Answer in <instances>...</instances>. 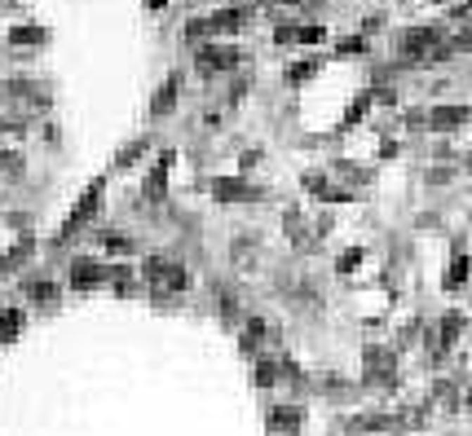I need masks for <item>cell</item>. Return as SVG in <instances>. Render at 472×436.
I'll return each instance as SVG.
<instances>
[{"label":"cell","mask_w":472,"mask_h":436,"mask_svg":"<svg viewBox=\"0 0 472 436\" xmlns=\"http://www.w3.org/2000/svg\"><path fill=\"white\" fill-rule=\"evenodd\" d=\"M442 44H446V40H442V31H437V27H411V31H402V40H397L402 58H415V62L433 58Z\"/></svg>","instance_id":"6da1fadb"},{"label":"cell","mask_w":472,"mask_h":436,"mask_svg":"<svg viewBox=\"0 0 472 436\" xmlns=\"http://www.w3.org/2000/svg\"><path fill=\"white\" fill-rule=\"evenodd\" d=\"M194 62H199L203 75H225L234 71V66H243L248 58H243V49H225V44H199V53H194Z\"/></svg>","instance_id":"7a4b0ae2"},{"label":"cell","mask_w":472,"mask_h":436,"mask_svg":"<svg viewBox=\"0 0 472 436\" xmlns=\"http://www.w3.org/2000/svg\"><path fill=\"white\" fill-rule=\"evenodd\" d=\"M102 190H106L102 181H93V186H89L84 194H79V203H75V212H71V221H67V225L58 229V243H62V238H71V233H75V229H79V225H84L89 216H93V207L102 203Z\"/></svg>","instance_id":"3957f363"},{"label":"cell","mask_w":472,"mask_h":436,"mask_svg":"<svg viewBox=\"0 0 472 436\" xmlns=\"http://www.w3.org/2000/svg\"><path fill=\"white\" fill-rule=\"evenodd\" d=\"M212 198L217 203H256L260 190L248 186V181H234V177H217L212 181Z\"/></svg>","instance_id":"277c9868"},{"label":"cell","mask_w":472,"mask_h":436,"mask_svg":"<svg viewBox=\"0 0 472 436\" xmlns=\"http://www.w3.org/2000/svg\"><path fill=\"white\" fill-rule=\"evenodd\" d=\"M208 23H212V36H230V31H243L252 23V9L248 5H230V9H217Z\"/></svg>","instance_id":"5b68a950"},{"label":"cell","mask_w":472,"mask_h":436,"mask_svg":"<svg viewBox=\"0 0 472 436\" xmlns=\"http://www.w3.org/2000/svg\"><path fill=\"white\" fill-rule=\"evenodd\" d=\"M468 120H472V106H433L428 128L433 132H450V128H464Z\"/></svg>","instance_id":"8992f818"},{"label":"cell","mask_w":472,"mask_h":436,"mask_svg":"<svg viewBox=\"0 0 472 436\" xmlns=\"http://www.w3.org/2000/svg\"><path fill=\"white\" fill-rule=\"evenodd\" d=\"M300 428V406H274L269 410V432L274 436H291Z\"/></svg>","instance_id":"52a82bcc"},{"label":"cell","mask_w":472,"mask_h":436,"mask_svg":"<svg viewBox=\"0 0 472 436\" xmlns=\"http://www.w3.org/2000/svg\"><path fill=\"white\" fill-rule=\"evenodd\" d=\"M102 278H106V269H102L97 260H75V264H71V287H79V291L97 287Z\"/></svg>","instance_id":"ba28073f"},{"label":"cell","mask_w":472,"mask_h":436,"mask_svg":"<svg viewBox=\"0 0 472 436\" xmlns=\"http://www.w3.org/2000/svg\"><path fill=\"white\" fill-rule=\"evenodd\" d=\"M265 335H269V326L260 317H248V326H243V357H260V340Z\"/></svg>","instance_id":"9c48e42d"},{"label":"cell","mask_w":472,"mask_h":436,"mask_svg":"<svg viewBox=\"0 0 472 436\" xmlns=\"http://www.w3.org/2000/svg\"><path fill=\"white\" fill-rule=\"evenodd\" d=\"M177 93H181V79L172 75V79L164 84V89L155 93V106H151V115H155V120H164V115H168V110L177 106Z\"/></svg>","instance_id":"30bf717a"},{"label":"cell","mask_w":472,"mask_h":436,"mask_svg":"<svg viewBox=\"0 0 472 436\" xmlns=\"http://www.w3.org/2000/svg\"><path fill=\"white\" fill-rule=\"evenodd\" d=\"M468 274H472V260L459 256V260L446 269V291H464V287H468Z\"/></svg>","instance_id":"8fae6325"},{"label":"cell","mask_w":472,"mask_h":436,"mask_svg":"<svg viewBox=\"0 0 472 436\" xmlns=\"http://www.w3.org/2000/svg\"><path fill=\"white\" fill-rule=\"evenodd\" d=\"M464 326H468V322H464V313H459V309H450V313L442 317V348H450L454 340H459Z\"/></svg>","instance_id":"7c38bea8"},{"label":"cell","mask_w":472,"mask_h":436,"mask_svg":"<svg viewBox=\"0 0 472 436\" xmlns=\"http://www.w3.org/2000/svg\"><path fill=\"white\" fill-rule=\"evenodd\" d=\"M318 71H322V62H318V58H305V62H296V66L287 71V79H291V84H305V79H314Z\"/></svg>","instance_id":"4fadbf2b"},{"label":"cell","mask_w":472,"mask_h":436,"mask_svg":"<svg viewBox=\"0 0 472 436\" xmlns=\"http://www.w3.org/2000/svg\"><path fill=\"white\" fill-rule=\"evenodd\" d=\"M18 326H23V313L18 309H5V313H0V335H5V340H13Z\"/></svg>","instance_id":"5bb4252c"},{"label":"cell","mask_w":472,"mask_h":436,"mask_svg":"<svg viewBox=\"0 0 472 436\" xmlns=\"http://www.w3.org/2000/svg\"><path fill=\"white\" fill-rule=\"evenodd\" d=\"M296 40H300V44H322V40H327V27H318V23L296 27Z\"/></svg>","instance_id":"9a60e30c"},{"label":"cell","mask_w":472,"mask_h":436,"mask_svg":"<svg viewBox=\"0 0 472 436\" xmlns=\"http://www.w3.org/2000/svg\"><path fill=\"white\" fill-rule=\"evenodd\" d=\"M450 49L454 53H472V27H464L459 36H450Z\"/></svg>","instance_id":"2e32d148"},{"label":"cell","mask_w":472,"mask_h":436,"mask_svg":"<svg viewBox=\"0 0 472 436\" xmlns=\"http://www.w3.org/2000/svg\"><path fill=\"white\" fill-rule=\"evenodd\" d=\"M106 251H110V256H128L133 243H128V238H106Z\"/></svg>","instance_id":"e0dca14e"},{"label":"cell","mask_w":472,"mask_h":436,"mask_svg":"<svg viewBox=\"0 0 472 436\" xmlns=\"http://www.w3.org/2000/svg\"><path fill=\"white\" fill-rule=\"evenodd\" d=\"M357 260H362V251H349V256H340L336 269H340V274H349V269H357Z\"/></svg>","instance_id":"ac0fdd59"},{"label":"cell","mask_w":472,"mask_h":436,"mask_svg":"<svg viewBox=\"0 0 472 436\" xmlns=\"http://www.w3.org/2000/svg\"><path fill=\"white\" fill-rule=\"evenodd\" d=\"M362 49H366V40L357 36V40H345V44H340V53H362Z\"/></svg>","instance_id":"d6986e66"},{"label":"cell","mask_w":472,"mask_h":436,"mask_svg":"<svg viewBox=\"0 0 472 436\" xmlns=\"http://www.w3.org/2000/svg\"><path fill=\"white\" fill-rule=\"evenodd\" d=\"M468 410H472V392H468Z\"/></svg>","instance_id":"ffe728a7"},{"label":"cell","mask_w":472,"mask_h":436,"mask_svg":"<svg viewBox=\"0 0 472 436\" xmlns=\"http://www.w3.org/2000/svg\"><path fill=\"white\" fill-rule=\"evenodd\" d=\"M468 163H472V155H468Z\"/></svg>","instance_id":"44dd1931"}]
</instances>
